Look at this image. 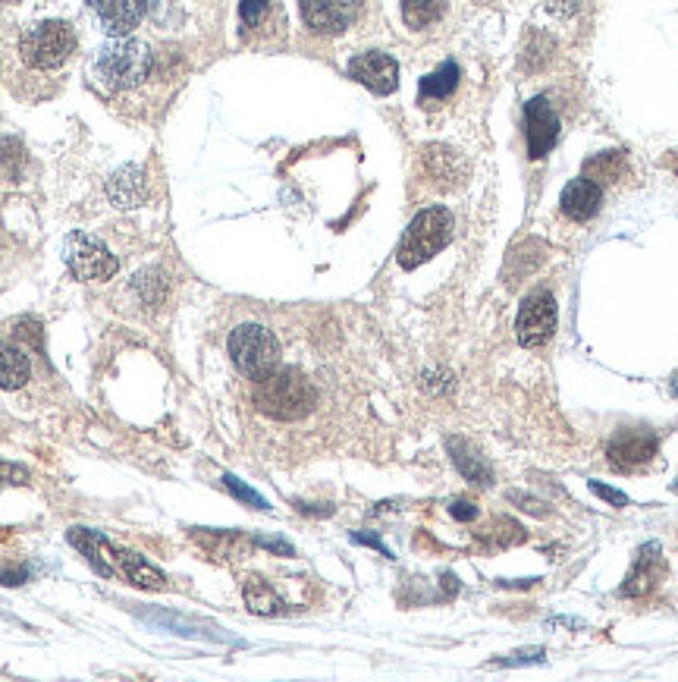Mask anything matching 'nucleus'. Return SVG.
<instances>
[{"instance_id":"nucleus-25","label":"nucleus","mask_w":678,"mask_h":682,"mask_svg":"<svg viewBox=\"0 0 678 682\" xmlns=\"http://www.w3.org/2000/svg\"><path fill=\"white\" fill-rule=\"evenodd\" d=\"M264 16H267V0H242V22L248 29L262 25Z\"/></svg>"},{"instance_id":"nucleus-31","label":"nucleus","mask_w":678,"mask_h":682,"mask_svg":"<svg viewBox=\"0 0 678 682\" xmlns=\"http://www.w3.org/2000/svg\"><path fill=\"white\" fill-rule=\"evenodd\" d=\"M258 544L267 550H277V553H284V557H292V548H289L286 541H267V538H258Z\"/></svg>"},{"instance_id":"nucleus-9","label":"nucleus","mask_w":678,"mask_h":682,"mask_svg":"<svg viewBox=\"0 0 678 682\" xmlns=\"http://www.w3.org/2000/svg\"><path fill=\"white\" fill-rule=\"evenodd\" d=\"M358 3L362 0H299L302 20L308 22V29H314L321 35L346 32L358 16Z\"/></svg>"},{"instance_id":"nucleus-19","label":"nucleus","mask_w":678,"mask_h":682,"mask_svg":"<svg viewBox=\"0 0 678 682\" xmlns=\"http://www.w3.org/2000/svg\"><path fill=\"white\" fill-rule=\"evenodd\" d=\"M459 66L453 64H440L431 76H424L421 79V86H418V98L427 105V101H446L453 91H456V86H459Z\"/></svg>"},{"instance_id":"nucleus-20","label":"nucleus","mask_w":678,"mask_h":682,"mask_svg":"<svg viewBox=\"0 0 678 682\" xmlns=\"http://www.w3.org/2000/svg\"><path fill=\"white\" fill-rule=\"evenodd\" d=\"M659 557V548L657 544H647V548H641L635 560V570L629 572V579H625V585H622V594H644L654 582H657V560Z\"/></svg>"},{"instance_id":"nucleus-28","label":"nucleus","mask_w":678,"mask_h":682,"mask_svg":"<svg viewBox=\"0 0 678 682\" xmlns=\"http://www.w3.org/2000/svg\"><path fill=\"white\" fill-rule=\"evenodd\" d=\"M505 667H522V663H544V648H534V651H519L512 658L500 660Z\"/></svg>"},{"instance_id":"nucleus-33","label":"nucleus","mask_w":678,"mask_h":682,"mask_svg":"<svg viewBox=\"0 0 678 682\" xmlns=\"http://www.w3.org/2000/svg\"><path fill=\"white\" fill-rule=\"evenodd\" d=\"M673 394L678 396V374H676V381H673Z\"/></svg>"},{"instance_id":"nucleus-35","label":"nucleus","mask_w":678,"mask_h":682,"mask_svg":"<svg viewBox=\"0 0 678 682\" xmlns=\"http://www.w3.org/2000/svg\"><path fill=\"white\" fill-rule=\"evenodd\" d=\"M3 3H10V0H3Z\"/></svg>"},{"instance_id":"nucleus-10","label":"nucleus","mask_w":678,"mask_h":682,"mask_svg":"<svg viewBox=\"0 0 678 682\" xmlns=\"http://www.w3.org/2000/svg\"><path fill=\"white\" fill-rule=\"evenodd\" d=\"M349 76L365 88H371L374 95H390L399 86V66L384 51H368V54L352 57Z\"/></svg>"},{"instance_id":"nucleus-17","label":"nucleus","mask_w":678,"mask_h":682,"mask_svg":"<svg viewBox=\"0 0 678 682\" xmlns=\"http://www.w3.org/2000/svg\"><path fill=\"white\" fill-rule=\"evenodd\" d=\"M29 377H32L29 355L0 340V391H20V387H25Z\"/></svg>"},{"instance_id":"nucleus-29","label":"nucleus","mask_w":678,"mask_h":682,"mask_svg":"<svg viewBox=\"0 0 678 682\" xmlns=\"http://www.w3.org/2000/svg\"><path fill=\"white\" fill-rule=\"evenodd\" d=\"M352 541H358V544H368V548L380 550L384 557H393V553H390V548H387L380 538H374V535H365V531H355V535H352Z\"/></svg>"},{"instance_id":"nucleus-22","label":"nucleus","mask_w":678,"mask_h":682,"mask_svg":"<svg viewBox=\"0 0 678 682\" xmlns=\"http://www.w3.org/2000/svg\"><path fill=\"white\" fill-rule=\"evenodd\" d=\"M242 592H245V604H248L255 614H264V616L280 614V607H284V604H280V597L270 592V585L262 582L258 575H252V579L245 582V588H242Z\"/></svg>"},{"instance_id":"nucleus-21","label":"nucleus","mask_w":678,"mask_h":682,"mask_svg":"<svg viewBox=\"0 0 678 682\" xmlns=\"http://www.w3.org/2000/svg\"><path fill=\"white\" fill-rule=\"evenodd\" d=\"M446 0H402V20L409 29H427L443 16Z\"/></svg>"},{"instance_id":"nucleus-15","label":"nucleus","mask_w":678,"mask_h":682,"mask_svg":"<svg viewBox=\"0 0 678 682\" xmlns=\"http://www.w3.org/2000/svg\"><path fill=\"white\" fill-rule=\"evenodd\" d=\"M424 164H427L431 176L437 179L440 189H453L462 176H465V164H462L459 154L449 152V148H443V145H431V148H424Z\"/></svg>"},{"instance_id":"nucleus-1","label":"nucleus","mask_w":678,"mask_h":682,"mask_svg":"<svg viewBox=\"0 0 678 682\" xmlns=\"http://www.w3.org/2000/svg\"><path fill=\"white\" fill-rule=\"evenodd\" d=\"M66 538H69L73 548L86 553L91 570L98 572V575L126 579L132 585H138V588H152V592H164V588H167L164 572L154 570L145 557H138V553H132V550L126 548L110 544L101 531H91V528H69Z\"/></svg>"},{"instance_id":"nucleus-26","label":"nucleus","mask_w":678,"mask_h":682,"mask_svg":"<svg viewBox=\"0 0 678 682\" xmlns=\"http://www.w3.org/2000/svg\"><path fill=\"white\" fill-rule=\"evenodd\" d=\"M591 491L600 497V501H607V504L613 506H629V497L622 494V491H615V487H607L603 482H591Z\"/></svg>"},{"instance_id":"nucleus-3","label":"nucleus","mask_w":678,"mask_h":682,"mask_svg":"<svg viewBox=\"0 0 678 682\" xmlns=\"http://www.w3.org/2000/svg\"><path fill=\"white\" fill-rule=\"evenodd\" d=\"M91 73H95L98 86L108 88V91H126V88L142 86L152 73V51L145 47V42H138L132 35H116L95 54Z\"/></svg>"},{"instance_id":"nucleus-4","label":"nucleus","mask_w":678,"mask_h":682,"mask_svg":"<svg viewBox=\"0 0 678 682\" xmlns=\"http://www.w3.org/2000/svg\"><path fill=\"white\" fill-rule=\"evenodd\" d=\"M453 240V215L446 208H424L405 230L399 242V264L412 271L418 264L431 262Z\"/></svg>"},{"instance_id":"nucleus-24","label":"nucleus","mask_w":678,"mask_h":682,"mask_svg":"<svg viewBox=\"0 0 678 682\" xmlns=\"http://www.w3.org/2000/svg\"><path fill=\"white\" fill-rule=\"evenodd\" d=\"M597 170H603L607 176L622 174V154L610 152V154H600V157H593L591 164H588V174H597Z\"/></svg>"},{"instance_id":"nucleus-8","label":"nucleus","mask_w":678,"mask_h":682,"mask_svg":"<svg viewBox=\"0 0 678 682\" xmlns=\"http://www.w3.org/2000/svg\"><path fill=\"white\" fill-rule=\"evenodd\" d=\"M556 330V299L547 289H537L525 296V302L519 308V321H515V333L522 346H544Z\"/></svg>"},{"instance_id":"nucleus-27","label":"nucleus","mask_w":678,"mask_h":682,"mask_svg":"<svg viewBox=\"0 0 678 682\" xmlns=\"http://www.w3.org/2000/svg\"><path fill=\"white\" fill-rule=\"evenodd\" d=\"M449 516H453V519H459V522H471V519H478V506L471 504V501H453V506H449Z\"/></svg>"},{"instance_id":"nucleus-13","label":"nucleus","mask_w":678,"mask_h":682,"mask_svg":"<svg viewBox=\"0 0 678 682\" xmlns=\"http://www.w3.org/2000/svg\"><path fill=\"white\" fill-rule=\"evenodd\" d=\"M610 462L615 469H641L657 457V438L644 435V431H619L610 447Z\"/></svg>"},{"instance_id":"nucleus-6","label":"nucleus","mask_w":678,"mask_h":682,"mask_svg":"<svg viewBox=\"0 0 678 682\" xmlns=\"http://www.w3.org/2000/svg\"><path fill=\"white\" fill-rule=\"evenodd\" d=\"M73 47H76V35L69 22L44 20L22 32L20 57L32 69H57L69 61Z\"/></svg>"},{"instance_id":"nucleus-34","label":"nucleus","mask_w":678,"mask_h":682,"mask_svg":"<svg viewBox=\"0 0 678 682\" xmlns=\"http://www.w3.org/2000/svg\"><path fill=\"white\" fill-rule=\"evenodd\" d=\"M673 487H676V494H678V482H676V484H673Z\"/></svg>"},{"instance_id":"nucleus-16","label":"nucleus","mask_w":678,"mask_h":682,"mask_svg":"<svg viewBox=\"0 0 678 682\" xmlns=\"http://www.w3.org/2000/svg\"><path fill=\"white\" fill-rule=\"evenodd\" d=\"M449 453H453V462H456V469H459L468 482L484 484V487L493 482V472H490L487 460H484L481 453H478V450H475L468 440H462V438L449 440Z\"/></svg>"},{"instance_id":"nucleus-14","label":"nucleus","mask_w":678,"mask_h":682,"mask_svg":"<svg viewBox=\"0 0 678 682\" xmlns=\"http://www.w3.org/2000/svg\"><path fill=\"white\" fill-rule=\"evenodd\" d=\"M600 201H603V189L593 183L591 176H581V179H571L569 186L563 189V215L571 220H591L600 211Z\"/></svg>"},{"instance_id":"nucleus-30","label":"nucleus","mask_w":678,"mask_h":682,"mask_svg":"<svg viewBox=\"0 0 678 682\" xmlns=\"http://www.w3.org/2000/svg\"><path fill=\"white\" fill-rule=\"evenodd\" d=\"M13 479H25L22 469H13V465H3L0 462V484H13Z\"/></svg>"},{"instance_id":"nucleus-2","label":"nucleus","mask_w":678,"mask_h":682,"mask_svg":"<svg viewBox=\"0 0 678 682\" xmlns=\"http://www.w3.org/2000/svg\"><path fill=\"white\" fill-rule=\"evenodd\" d=\"M252 399L264 416L296 421V418H305L314 409L318 391L299 369H277L262 381H255Z\"/></svg>"},{"instance_id":"nucleus-5","label":"nucleus","mask_w":678,"mask_h":682,"mask_svg":"<svg viewBox=\"0 0 678 682\" xmlns=\"http://www.w3.org/2000/svg\"><path fill=\"white\" fill-rule=\"evenodd\" d=\"M230 359L245 377L262 381L280 369V343L262 324H240L230 333Z\"/></svg>"},{"instance_id":"nucleus-32","label":"nucleus","mask_w":678,"mask_h":682,"mask_svg":"<svg viewBox=\"0 0 678 682\" xmlns=\"http://www.w3.org/2000/svg\"><path fill=\"white\" fill-rule=\"evenodd\" d=\"M512 501H519V504H525V509H534L537 516H547V509H544V506L537 504V501H527V497H522V494H512Z\"/></svg>"},{"instance_id":"nucleus-23","label":"nucleus","mask_w":678,"mask_h":682,"mask_svg":"<svg viewBox=\"0 0 678 682\" xmlns=\"http://www.w3.org/2000/svg\"><path fill=\"white\" fill-rule=\"evenodd\" d=\"M223 484L230 487V494H236V497H240V501H245V504H252V506H255V509H267V501H264L262 494H255L252 487H245V484H242L240 479L226 475V479H223Z\"/></svg>"},{"instance_id":"nucleus-18","label":"nucleus","mask_w":678,"mask_h":682,"mask_svg":"<svg viewBox=\"0 0 678 682\" xmlns=\"http://www.w3.org/2000/svg\"><path fill=\"white\" fill-rule=\"evenodd\" d=\"M108 196L113 198L116 208H135V205H142V198H145L142 170H138V167H123L120 174L110 176Z\"/></svg>"},{"instance_id":"nucleus-12","label":"nucleus","mask_w":678,"mask_h":682,"mask_svg":"<svg viewBox=\"0 0 678 682\" xmlns=\"http://www.w3.org/2000/svg\"><path fill=\"white\" fill-rule=\"evenodd\" d=\"M525 139L531 157H544L559 139V120L547 98H531L525 108Z\"/></svg>"},{"instance_id":"nucleus-11","label":"nucleus","mask_w":678,"mask_h":682,"mask_svg":"<svg viewBox=\"0 0 678 682\" xmlns=\"http://www.w3.org/2000/svg\"><path fill=\"white\" fill-rule=\"evenodd\" d=\"M152 0H88V10L98 16L108 35H130L145 20Z\"/></svg>"},{"instance_id":"nucleus-7","label":"nucleus","mask_w":678,"mask_h":682,"mask_svg":"<svg viewBox=\"0 0 678 682\" xmlns=\"http://www.w3.org/2000/svg\"><path fill=\"white\" fill-rule=\"evenodd\" d=\"M64 258L79 280H110L120 267V262L113 258V252L104 242L98 237L79 233V230L66 237Z\"/></svg>"}]
</instances>
